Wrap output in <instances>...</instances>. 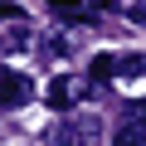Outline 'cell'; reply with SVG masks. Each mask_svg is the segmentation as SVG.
<instances>
[{
    "mask_svg": "<svg viewBox=\"0 0 146 146\" xmlns=\"http://www.w3.org/2000/svg\"><path fill=\"white\" fill-rule=\"evenodd\" d=\"M78 98H83V83H78V78H68V73H58V78L44 88V102H49V107H73Z\"/></svg>",
    "mask_w": 146,
    "mask_h": 146,
    "instance_id": "obj_2",
    "label": "cell"
},
{
    "mask_svg": "<svg viewBox=\"0 0 146 146\" xmlns=\"http://www.w3.org/2000/svg\"><path fill=\"white\" fill-rule=\"evenodd\" d=\"M93 5H98V10H117L122 0H93Z\"/></svg>",
    "mask_w": 146,
    "mask_h": 146,
    "instance_id": "obj_11",
    "label": "cell"
},
{
    "mask_svg": "<svg viewBox=\"0 0 146 146\" xmlns=\"http://www.w3.org/2000/svg\"><path fill=\"white\" fill-rule=\"evenodd\" d=\"M29 44V34L25 29H10V34H0V54H15V49H25Z\"/></svg>",
    "mask_w": 146,
    "mask_h": 146,
    "instance_id": "obj_6",
    "label": "cell"
},
{
    "mask_svg": "<svg viewBox=\"0 0 146 146\" xmlns=\"http://www.w3.org/2000/svg\"><path fill=\"white\" fill-rule=\"evenodd\" d=\"M49 5H54L58 15H68V20H78V0H49Z\"/></svg>",
    "mask_w": 146,
    "mask_h": 146,
    "instance_id": "obj_8",
    "label": "cell"
},
{
    "mask_svg": "<svg viewBox=\"0 0 146 146\" xmlns=\"http://www.w3.org/2000/svg\"><path fill=\"white\" fill-rule=\"evenodd\" d=\"M112 146H146V122H122Z\"/></svg>",
    "mask_w": 146,
    "mask_h": 146,
    "instance_id": "obj_3",
    "label": "cell"
},
{
    "mask_svg": "<svg viewBox=\"0 0 146 146\" xmlns=\"http://www.w3.org/2000/svg\"><path fill=\"white\" fill-rule=\"evenodd\" d=\"M117 73H122V78H141V73H146V58L141 54H127V58H117Z\"/></svg>",
    "mask_w": 146,
    "mask_h": 146,
    "instance_id": "obj_5",
    "label": "cell"
},
{
    "mask_svg": "<svg viewBox=\"0 0 146 146\" xmlns=\"http://www.w3.org/2000/svg\"><path fill=\"white\" fill-rule=\"evenodd\" d=\"M112 73H117V58H112V54H93V63H88V78H93V83H107Z\"/></svg>",
    "mask_w": 146,
    "mask_h": 146,
    "instance_id": "obj_4",
    "label": "cell"
},
{
    "mask_svg": "<svg viewBox=\"0 0 146 146\" xmlns=\"http://www.w3.org/2000/svg\"><path fill=\"white\" fill-rule=\"evenodd\" d=\"M127 15H131V20H136V25H146V0H136V5H131V10H127Z\"/></svg>",
    "mask_w": 146,
    "mask_h": 146,
    "instance_id": "obj_10",
    "label": "cell"
},
{
    "mask_svg": "<svg viewBox=\"0 0 146 146\" xmlns=\"http://www.w3.org/2000/svg\"><path fill=\"white\" fill-rule=\"evenodd\" d=\"M73 141H78V131H73L68 122H58V127L49 131V146H73Z\"/></svg>",
    "mask_w": 146,
    "mask_h": 146,
    "instance_id": "obj_7",
    "label": "cell"
},
{
    "mask_svg": "<svg viewBox=\"0 0 146 146\" xmlns=\"http://www.w3.org/2000/svg\"><path fill=\"white\" fill-rule=\"evenodd\" d=\"M0 20H25V10L15 5V0H0Z\"/></svg>",
    "mask_w": 146,
    "mask_h": 146,
    "instance_id": "obj_9",
    "label": "cell"
},
{
    "mask_svg": "<svg viewBox=\"0 0 146 146\" xmlns=\"http://www.w3.org/2000/svg\"><path fill=\"white\" fill-rule=\"evenodd\" d=\"M34 98V83L25 73H0V107H25Z\"/></svg>",
    "mask_w": 146,
    "mask_h": 146,
    "instance_id": "obj_1",
    "label": "cell"
}]
</instances>
